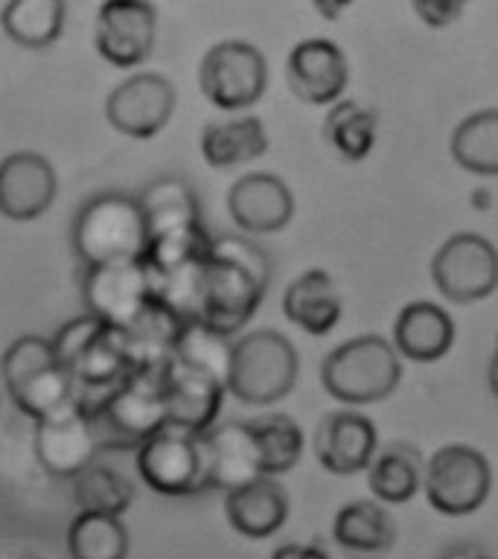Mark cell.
Masks as SVG:
<instances>
[{
  "mask_svg": "<svg viewBox=\"0 0 498 559\" xmlns=\"http://www.w3.org/2000/svg\"><path fill=\"white\" fill-rule=\"evenodd\" d=\"M70 245L82 265L146 260L149 227L138 195L105 190L82 201L70 222Z\"/></svg>",
  "mask_w": 498,
  "mask_h": 559,
  "instance_id": "1",
  "label": "cell"
},
{
  "mask_svg": "<svg viewBox=\"0 0 498 559\" xmlns=\"http://www.w3.org/2000/svg\"><path fill=\"white\" fill-rule=\"evenodd\" d=\"M50 341L59 365L76 384V402L85 414H91L96 402L131 373L120 330L96 321L94 314L73 318Z\"/></svg>",
  "mask_w": 498,
  "mask_h": 559,
  "instance_id": "2",
  "label": "cell"
},
{
  "mask_svg": "<svg viewBox=\"0 0 498 559\" xmlns=\"http://www.w3.org/2000/svg\"><path fill=\"white\" fill-rule=\"evenodd\" d=\"M402 379L396 349L379 335H358L327 353L321 365L323 391L344 405H374L388 400Z\"/></svg>",
  "mask_w": 498,
  "mask_h": 559,
  "instance_id": "3",
  "label": "cell"
},
{
  "mask_svg": "<svg viewBox=\"0 0 498 559\" xmlns=\"http://www.w3.org/2000/svg\"><path fill=\"white\" fill-rule=\"evenodd\" d=\"M295 344L274 330H257L234 341L225 391L245 405H271L292 393L297 382Z\"/></svg>",
  "mask_w": 498,
  "mask_h": 559,
  "instance_id": "4",
  "label": "cell"
},
{
  "mask_svg": "<svg viewBox=\"0 0 498 559\" xmlns=\"http://www.w3.org/2000/svg\"><path fill=\"white\" fill-rule=\"evenodd\" d=\"M164 370V367H161ZM161 370H134L91 408L96 443L138 449L166 423Z\"/></svg>",
  "mask_w": 498,
  "mask_h": 559,
  "instance_id": "5",
  "label": "cell"
},
{
  "mask_svg": "<svg viewBox=\"0 0 498 559\" xmlns=\"http://www.w3.org/2000/svg\"><path fill=\"white\" fill-rule=\"evenodd\" d=\"M493 469L478 449L466 443L440 445L423 466L428 504L443 515L475 513L489 496Z\"/></svg>",
  "mask_w": 498,
  "mask_h": 559,
  "instance_id": "6",
  "label": "cell"
},
{
  "mask_svg": "<svg viewBox=\"0 0 498 559\" xmlns=\"http://www.w3.org/2000/svg\"><path fill=\"white\" fill-rule=\"evenodd\" d=\"M201 94L222 111H242L262 99L269 87V64L253 44L218 41L210 47L199 70Z\"/></svg>",
  "mask_w": 498,
  "mask_h": 559,
  "instance_id": "7",
  "label": "cell"
},
{
  "mask_svg": "<svg viewBox=\"0 0 498 559\" xmlns=\"http://www.w3.org/2000/svg\"><path fill=\"white\" fill-rule=\"evenodd\" d=\"M138 472L152 492L181 498L204 489V463H201L199 435L178 426L157 428L138 445Z\"/></svg>",
  "mask_w": 498,
  "mask_h": 559,
  "instance_id": "8",
  "label": "cell"
},
{
  "mask_svg": "<svg viewBox=\"0 0 498 559\" xmlns=\"http://www.w3.org/2000/svg\"><path fill=\"white\" fill-rule=\"evenodd\" d=\"M431 280L437 292L452 304H475L496 292L498 253L487 236L463 234L449 236L431 260Z\"/></svg>",
  "mask_w": 498,
  "mask_h": 559,
  "instance_id": "9",
  "label": "cell"
},
{
  "mask_svg": "<svg viewBox=\"0 0 498 559\" xmlns=\"http://www.w3.org/2000/svg\"><path fill=\"white\" fill-rule=\"evenodd\" d=\"M82 300L87 314L108 326H129L143 306L152 300V280L146 260H117L103 265H85L82 271Z\"/></svg>",
  "mask_w": 498,
  "mask_h": 559,
  "instance_id": "10",
  "label": "cell"
},
{
  "mask_svg": "<svg viewBox=\"0 0 498 559\" xmlns=\"http://www.w3.org/2000/svg\"><path fill=\"white\" fill-rule=\"evenodd\" d=\"M94 426L76 400L35 419V454L44 469L56 478H76L96 461Z\"/></svg>",
  "mask_w": 498,
  "mask_h": 559,
  "instance_id": "11",
  "label": "cell"
},
{
  "mask_svg": "<svg viewBox=\"0 0 498 559\" xmlns=\"http://www.w3.org/2000/svg\"><path fill=\"white\" fill-rule=\"evenodd\" d=\"M265 292H269L265 280L236 262L218 260L208 253L201 321L225 335H234L257 314L260 304L265 300Z\"/></svg>",
  "mask_w": 498,
  "mask_h": 559,
  "instance_id": "12",
  "label": "cell"
},
{
  "mask_svg": "<svg viewBox=\"0 0 498 559\" xmlns=\"http://www.w3.org/2000/svg\"><path fill=\"white\" fill-rule=\"evenodd\" d=\"M175 85L161 73H138L114 87L105 103V120L126 138L149 140L173 120Z\"/></svg>",
  "mask_w": 498,
  "mask_h": 559,
  "instance_id": "13",
  "label": "cell"
},
{
  "mask_svg": "<svg viewBox=\"0 0 498 559\" xmlns=\"http://www.w3.org/2000/svg\"><path fill=\"white\" fill-rule=\"evenodd\" d=\"M157 12L149 0H105L96 12V52L114 68H138L155 47Z\"/></svg>",
  "mask_w": 498,
  "mask_h": 559,
  "instance_id": "14",
  "label": "cell"
},
{
  "mask_svg": "<svg viewBox=\"0 0 498 559\" xmlns=\"http://www.w3.org/2000/svg\"><path fill=\"white\" fill-rule=\"evenodd\" d=\"M59 195L56 166L38 152H12L0 160V216L33 222Z\"/></svg>",
  "mask_w": 498,
  "mask_h": 559,
  "instance_id": "15",
  "label": "cell"
},
{
  "mask_svg": "<svg viewBox=\"0 0 498 559\" xmlns=\"http://www.w3.org/2000/svg\"><path fill=\"white\" fill-rule=\"evenodd\" d=\"M347 79V59L330 38H306L288 52L286 85L300 103L332 105L344 94Z\"/></svg>",
  "mask_w": 498,
  "mask_h": 559,
  "instance_id": "16",
  "label": "cell"
},
{
  "mask_svg": "<svg viewBox=\"0 0 498 559\" xmlns=\"http://www.w3.org/2000/svg\"><path fill=\"white\" fill-rule=\"evenodd\" d=\"M201 463H204V489L242 487L248 480L260 478V454L253 443L248 423H213L199 435Z\"/></svg>",
  "mask_w": 498,
  "mask_h": 559,
  "instance_id": "17",
  "label": "cell"
},
{
  "mask_svg": "<svg viewBox=\"0 0 498 559\" xmlns=\"http://www.w3.org/2000/svg\"><path fill=\"white\" fill-rule=\"evenodd\" d=\"M161 388H164L166 423L169 426L201 435L218 419V411L225 402V384L216 382V379L169 358L161 370Z\"/></svg>",
  "mask_w": 498,
  "mask_h": 559,
  "instance_id": "18",
  "label": "cell"
},
{
  "mask_svg": "<svg viewBox=\"0 0 498 559\" xmlns=\"http://www.w3.org/2000/svg\"><path fill=\"white\" fill-rule=\"evenodd\" d=\"M227 210L245 234H277L295 218V195L277 175L251 173L234 181Z\"/></svg>",
  "mask_w": 498,
  "mask_h": 559,
  "instance_id": "19",
  "label": "cell"
},
{
  "mask_svg": "<svg viewBox=\"0 0 498 559\" xmlns=\"http://www.w3.org/2000/svg\"><path fill=\"white\" fill-rule=\"evenodd\" d=\"M379 449L374 419L358 411H332L315 431V454L323 469L332 475L365 472Z\"/></svg>",
  "mask_w": 498,
  "mask_h": 559,
  "instance_id": "20",
  "label": "cell"
},
{
  "mask_svg": "<svg viewBox=\"0 0 498 559\" xmlns=\"http://www.w3.org/2000/svg\"><path fill=\"white\" fill-rule=\"evenodd\" d=\"M225 515L245 539H269L288 519L286 489L271 475H260L242 487L227 489Z\"/></svg>",
  "mask_w": 498,
  "mask_h": 559,
  "instance_id": "21",
  "label": "cell"
},
{
  "mask_svg": "<svg viewBox=\"0 0 498 559\" xmlns=\"http://www.w3.org/2000/svg\"><path fill=\"white\" fill-rule=\"evenodd\" d=\"M454 321L443 306L431 300H414L402 306L393 323V349L417 365H431L452 349Z\"/></svg>",
  "mask_w": 498,
  "mask_h": 559,
  "instance_id": "22",
  "label": "cell"
},
{
  "mask_svg": "<svg viewBox=\"0 0 498 559\" xmlns=\"http://www.w3.org/2000/svg\"><path fill=\"white\" fill-rule=\"evenodd\" d=\"M341 312H344V304H341L339 286L330 271L323 269L304 271L295 283H288L283 295V314L297 330L318 335V338L330 335L339 326Z\"/></svg>",
  "mask_w": 498,
  "mask_h": 559,
  "instance_id": "23",
  "label": "cell"
},
{
  "mask_svg": "<svg viewBox=\"0 0 498 559\" xmlns=\"http://www.w3.org/2000/svg\"><path fill=\"white\" fill-rule=\"evenodd\" d=\"M332 539L356 559H376L396 542L393 515L376 501H349L332 519Z\"/></svg>",
  "mask_w": 498,
  "mask_h": 559,
  "instance_id": "24",
  "label": "cell"
},
{
  "mask_svg": "<svg viewBox=\"0 0 498 559\" xmlns=\"http://www.w3.org/2000/svg\"><path fill=\"white\" fill-rule=\"evenodd\" d=\"M269 131L260 117H239V120L208 122L201 131V155L213 169H234L251 164L269 152Z\"/></svg>",
  "mask_w": 498,
  "mask_h": 559,
  "instance_id": "25",
  "label": "cell"
},
{
  "mask_svg": "<svg viewBox=\"0 0 498 559\" xmlns=\"http://www.w3.org/2000/svg\"><path fill=\"white\" fill-rule=\"evenodd\" d=\"M423 454L411 443H388L367 463V487L384 504H405L423 487Z\"/></svg>",
  "mask_w": 498,
  "mask_h": 559,
  "instance_id": "26",
  "label": "cell"
},
{
  "mask_svg": "<svg viewBox=\"0 0 498 559\" xmlns=\"http://www.w3.org/2000/svg\"><path fill=\"white\" fill-rule=\"evenodd\" d=\"M138 204L143 210V218H146L149 239L157 234H166V230H178V227L199 225L201 222L199 195L178 175L155 178L146 190L140 192Z\"/></svg>",
  "mask_w": 498,
  "mask_h": 559,
  "instance_id": "27",
  "label": "cell"
},
{
  "mask_svg": "<svg viewBox=\"0 0 498 559\" xmlns=\"http://www.w3.org/2000/svg\"><path fill=\"white\" fill-rule=\"evenodd\" d=\"M0 26L26 50H44L64 29V0H9Z\"/></svg>",
  "mask_w": 498,
  "mask_h": 559,
  "instance_id": "28",
  "label": "cell"
},
{
  "mask_svg": "<svg viewBox=\"0 0 498 559\" xmlns=\"http://www.w3.org/2000/svg\"><path fill=\"white\" fill-rule=\"evenodd\" d=\"M454 164L472 175L496 178L498 175V111L484 108V111L470 114L466 120L458 122L449 140Z\"/></svg>",
  "mask_w": 498,
  "mask_h": 559,
  "instance_id": "29",
  "label": "cell"
},
{
  "mask_svg": "<svg viewBox=\"0 0 498 559\" xmlns=\"http://www.w3.org/2000/svg\"><path fill=\"white\" fill-rule=\"evenodd\" d=\"M230 347H234L230 335L213 330L210 323L181 321L173 338V356L169 358L225 384L227 365H230Z\"/></svg>",
  "mask_w": 498,
  "mask_h": 559,
  "instance_id": "30",
  "label": "cell"
},
{
  "mask_svg": "<svg viewBox=\"0 0 498 559\" xmlns=\"http://www.w3.org/2000/svg\"><path fill=\"white\" fill-rule=\"evenodd\" d=\"M376 134H379V117L353 99H335L323 120V140L353 164L365 160L374 152Z\"/></svg>",
  "mask_w": 498,
  "mask_h": 559,
  "instance_id": "31",
  "label": "cell"
},
{
  "mask_svg": "<svg viewBox=\"0 0 498 559\" xmlns=\"http://www.w3.org/2000/svg\"><path fill=\"white\" fill-rule=\"evenodd\" d=\"M253 443H257V454H260L262 475H286L297 466L300 454H304V428L297 426L288 414H269V417L251 419Z\"/></svg>",
  "mask_w": 498,
  "mask_h": 559,
  "instance_id": "32",
  "label": "cell"
},
{
  "mask_svg": "<svg viewBox=\"0 0 498 559\" xmlns=\"http://www.w3.org/2000/svg\"><path fill=\"white\" fill-rule=\"evenodd\" d=\"M70 559H126L129 531L120 515L79 513L68 527Z\"/></svg>",
  "mask_w": 498,
  "mask_h": 559,
  "instance_id": "33",
  "label": "cell"
},
{
  "mask_svg": "<svg viewBox=\"0 0 498 559\" xmlns=\"http://www.w3.org/2000/svg\"><path fill=\"white\" fill-rule=\"evenodd\" d=\"M73 498L79 513L122 515L134 501V484L122 472L94 461L73 478Z\"/></svg>",
  "mask_w": 498,
  "mask_h": 559,
  "instance_id": "34",
  "label": "cell"
},
{
  "mask_svg": "<svg viewBox=\"0 0 498 559\" xmlns=\"http://www.w3.org/2000/svg\"><path fill=\"white\" fill-rule=\"evenodd\" d=\"M210 257H218V260H230L236 265H242L251 274H257L260 280L271 283V262L269 253L262 251L260 245L251 242L248 236H234V234H222V236H210Z\"/></svg>",
  "mask_w": 498,
  "mask_h": 559,
  "instance_id": "35",
  "label": "cell"
},
{
  "mask_svg": "<svg viewBox=\"0 0 498 559\" xmlns=\"http://www.w3.org/2000/svg\"><path fill=\"white\" fill-rule=\"evenodd\" d=\"M466 7V0H414V9H417V15L426 21L428 26H435V29H443L452 21H458Z\"/></svg>",
  "mask_w": 498,
  "mask_h": 559,
  "instance_id": "36",
  "label": "cell"
},
{
  "mask_svg": "<svg viewBox=\"0 0 498 559\" xmlns=\"http://www.w3.org/2000/svg\"><path fill=\"white\" fill-rule=\"evenodd\" d=\"M271 559H330L318 542H286L271 550Z\"/></svg>",
  "mask_w": 498,
  "mask_h": 559,
  "instance_id": "37",
  "label": "cell"
},
{
  "mask_svg": "<svg viewBox=\"0 0 498 559\" xmlns=\"http://www.w3.org/2000/svg\"><path fill=\"white\" fill-rule=\"evenodd\" d=\"M315 9L321 12V17H327V21H335V17L344 12V9L353 3V0H312Z\"/></svg>",
  "mask_w": 498,
  "mask_h": 559,
  "instance_id": "38",
  "label": "cell"
},
{
  "mask_svg": "<svg viewBox=\"0 0 498 559\" xmlns=\"http://www.w3.org/2000/svg\"><path fill=\"white\" fill-rule=\"evenodd\" d=\"M443 559H493V557H487V554H484V550L470 548V545H463V548L446 550Z\"/></svg>",
  "mask_w": 498,
  "mask_h": 559,
  "instance_id": "39",
  "label": "cell"
},
{
  "mask_svg": "<svg viewBox=\"0 0 498 559\" xmlns=\"http://www.w3.org/2000/svg\"><path fill=\"white\" fill-rule=\"evenodd\" d=\"M472 204L487 213V210L493 207V190H487V187H484V190L472 192Z\"/></svg>",
  "mask_w": 498,
  "mask_h": 559,
  "instance_id": "40",
  "label": "cell"
},
{
  "mask_svg": "<svg viewBox=\"0 0 498 559\" xmlns=\"http://www.w3.org/2000/svg\"><path fill=\"white\" fill-rule=\"evenodd\" d=\"M24 559H38V557H24Z\"/></svg>",
  "mask_w": 498,
  "mask_h": 559,
  "instance_id": "41",
  "label": "cell"
}]
</instances>
